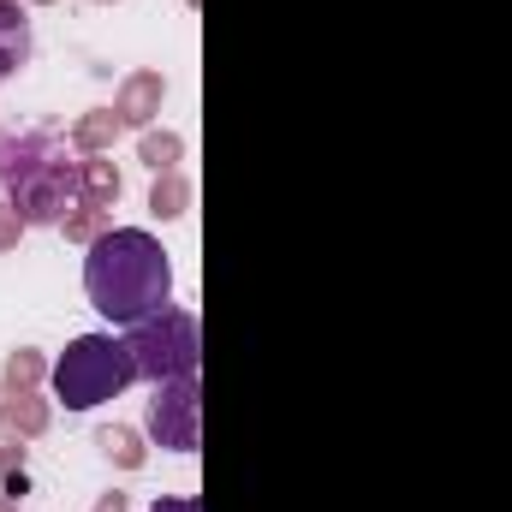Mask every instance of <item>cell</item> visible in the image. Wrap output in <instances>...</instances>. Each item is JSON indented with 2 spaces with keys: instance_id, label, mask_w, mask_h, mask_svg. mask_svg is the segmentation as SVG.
<instances>
[{
  "instance_id": "obj_1",
  "label": "cell",
  "mask_w": 512,
  "mask_h": 512,
  "mask_svg": "<svg viewBox=\"0 0 512 512\" xmlns=\"http://www.w3.org/2000/svg\"><path fill=\"white\" fill-rule=\"evenodd\" d=\"M84 292L114 328H137V322L173 310V268H167L161 239L143 227L102 233L84 256Z\"/></svg>"
},
{
  "instance_id": "obj_2",
  "label": "cell",
  "mask_w": 512,
  "mask_h": 512,
  "mask_svg": "<svg viewBox=\"0 0 512 512\" xmlns=\"http://www.w3.org/2000/svg\"><path fill=\"white\" fill-rule=\"evenodd\" d=\"M0 185H6L18 221H60L66 203L78 197V161H66V149L48 131L6 137L0 143Z\"/></svg>"
},
{
  "instance_id": "obj_3",
  "label": "cell",
  "mask_w": 512,
  "mask_h": 512,
  "mask_svg": "<svg viewBox=\"0 0 512 512\" xmlns=\"http://www.w3.org/2000/svg\"><path fill=\"white\" fill-rule=\"evenodd\" d=\"M131 382H137L131 346L114 334H78L54 364V399L66 411H96V405L120 399Z\"/></svg>"
},
{
  "instance_id": "obj_4",
  "label": "cell",
  "mask_w": 512,
  "mask_h": 512,
  "mask_svg": "<svg viewBox=\"0 0 512 512\" xmlns=\"http://www.w3.org/2000/svg\"><path fill=\"white\" fill-rule=\"evenodd\" d=\"M126 346L137 376H149L155 387L197 376V352H203L197 346V316H185V310H161V316L126 328Z\"/></svg>"
},
{
  "instance_id": "obj_5",
  "label": "cell",
  "mask_w": 512,
  "mask_h": 512,
  "mask_svg": "<svg viewBox=\"0 0 512 512\" xmlns=\"http://www.w3.org/2000/svg\"><path fill=\"white\" fill-rule=\"evenodd\" d=\"M149 435L173 453H197L203 429H197V376L185 382H161L149 399Z\"/></svg>"
},
{
  "instance_id": "obj_6",
  "label": "cell",
  "mask_w": 512,
  "mask_h": 512,
  "mask_svg": "<svg viewBox=\"0 0 512 512\" xmlns=\"http://www.w3.org/2000/svg\"><path fill=\"white\" fill-rule=\"evenodd\" d=\"M30 60V18L18 0H0V84Z\"/></svg>"
},
{
  "instance_id": "obj_7",
  "label": "cell",
  "mask_w": 512,
  "mask_h": 512,
  "mask_svg": "<svg viewBox=\"0 0 512 512\" xmlns=\"http://www.w3.org/2000/svg\"><path fill=\"white\" fill-rule=\"evenodd\" d=\"M102 447H108L120 465H137V459H143V453H137V435H126V429H108V435H102Z\"/></svg>"
},
{
  "instance_id": "obj_8",
  "label": "cell",
  "mask_w": 512,
  "mask_h": 512,
  "mask_svg": "<svg viewBox=\"0 0 512 512\" xmlns=\"http://www.w3.org/2000/svg\"><path fill=\"white\" fill-rule=\"evenodd\" d=\"M90 197H96V203H102V197H120V173L96 167V173H90Z\"/></svg>"
},
{
  "instance_id": "obj_9",
  "label": "cell",
  "mask_w": 512,
  "mask_h": 512,
  "mask_svg": "<svg viewBox=\"0 0 512 512\" xmlns=\"http://www.w3.org/2000/svg\"><path fill=\"white\" fill-rule=\"evenodd\" d=\"M173 155H179V143H173V137H161V143H149V161H155V167H167Z\"/></svg>"
},
{
  "instance_id": "obj_10",
  "label": "cell",
  "mask_w": 512,
  "mask_h": 512,
  "mask_svg": "<svg viewBox=\"0 0 512 512\" xmlns=\"http://www.w3.org/2000/svg\"><path fill=\"white\" fill-rule=\"evenodd\" d=\"M149 512H197V501H155Z\"/></svg>"
},
{
  "instance_id": "obj_11",
  "label": "cell",
  "mask_w": 512,
  "mask_h": 512,
  "mask_svg": "<svg viewBox=\"0 0 512 512\" xmlns=\"http://www.w3.org/2000/svg\"><path fill=\"white\" fill-rule=\"evenodd\" d=\"M96 512H126V501H120V495H108V501H102Z\"/></svg>"
},
{
  "instance_id": "obj_12",
  "label": "cell",
  "mask_w": 512,
  "mask_h": 512,
  "mask_svg": "<svg viewBox=\"0 0 512 512\" xmlns=\"http://www.w3.org/2000/svg\"><path fill=\"white\" fill-rule=\"evenodd\" d=\"M0 512H18V507H6V501H0Z\"/></svg>"
}]
</instances>
